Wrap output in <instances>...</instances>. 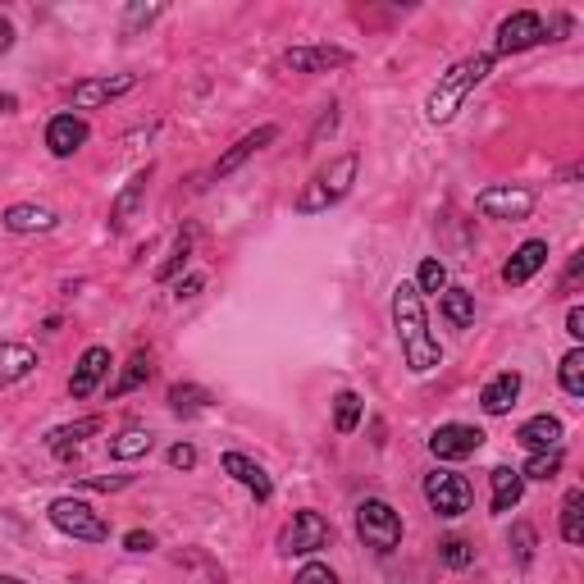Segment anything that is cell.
<instances>
[{
  "label": "cell",
  "mask_w": 584,
  "mask_h": 584,
  "mask_svg": "<svg viewBox=\"0 0 584 584\" xmlns=\"http://www.w3.org/2000/svg\"><path fill=\"white\" fill-rule=\"evenodd\" d=\"M357 169H361L357 151H343V156H334L324 169H315L311 183L297 196V215H324L329 206H338V201L351 192V183H357Z\"/></svg>",
  "instance_id": "3"
},
{
  "label": "cell",
  "mask_w": 584,
  "mask_h": 584,
  "mask_svg": "<svg viewBox=\"0 0 584 584\" xmlns=\"http://www.w3.org/2000/svg\"><path fill=\"white\" fill-rule=\"evenodd\" d=\"M293 584H338V571L329 567V562H307V567L293 575Z\"/></svg>",
  "instance_id": "38"
},
{
  "label": "cell",
  "mask_w": 584,
  "mask_h": 584,
  "mask_svg": "<svg viewBox=\"0 0 584 584\" xmlns=\"http://www.w3.org/2000/svg\"><path fill=\"white\" fill-rule=\"evenodd\" d=\"M146 188H151V165L138 169L129 183H123V192L115 196V206H110V234H123V228L133 224V215L142 211V201H146Z\"/></svg>",
  "instance_id": "22"
},
{
  "label": "cell",
  "mask_w": 584,
  "mask_h": 584,
  "mask_svg": "<svg viewBox=\"0 0 584 584\" xmlns=\"http://www.w3.org/2000/svg\"><path fill=\"white\" fill-rule=\"evenodd\" d=\"M14 41H19V33H14V23H10L5 14H0V56H10V50H14Z\"/></svg>",
  "instance_id": "45"
},
{
  "label": "cell",
  "mask_w": 584,
  "mask_h": 584,
  "mask_svg": "<svg viewBox=\"0 0 584 584\" xmlns=\"http://www.w3.org/2000/svg\"><path fill=\"white\" fill-rule=\"evenodd\" d=\"M146 379H151V357H146V351H138V357H133L129 366H123V374H119V384L110 389V397H129V393H138V389L146 384Z\"/></svg>",
  "instance_id": "34"
},
{
  "label": "cell",
  "mask_w": 584,
  "mask_h": 584,
  "mask_svg": "<svg viewBox=\"0 0 584 584\" xmlns=\"http://www.w3.org/2000/svg\"><path fill=\"white\" fill-rule=\"evenodd\" d=\"M133 485V475H87L83 479V489H96V493H119V489H129Z\"/></svg>",
  "instance_id": "40"
},
{
  "label": "cell",
  "mask_w": 584,
  "mask_h": 584,
  "mask_svg": "<svg viewBox=\"0 0 584 584\" xmlns=\"http://www.w3.org/2000/svg\"><path fill=\"white\" fill-rule=\"evenodd\" d=\"M270 142H278V123H261V129L242 133V138H238L234 146H228L219 160H215V169H211V174H215V179H228V174H238V169H242L251 156H257V151H265Z\"/></svg>",
  "instance_id": "16"
},
{
  "label": "cell",
  "mask_w": 584,
  "mask_h": 584,
  "mask_svg": "<svg viewBox=\"0 0 584 584\" xmlns=\"http://www.w3.org/2000/svg\"><path fill=\"white\" fill-rule=\"evenodd\" d=\"M0 224H5L10 234H56L60 215L50 206H37V201H19V206H10L5 215H0Z\"/></svg>",
  "instance_id": "21"
},
{
  "label": "cell",
  "mask_w": 584,
  "mask_h": 584,
  "mask_svg": "<svg viewBox=\"0 0 584 584\" xmlns=\"http://www.w3.org/2000/svg\"><path fill=\"white\" fill-rule=\"evenodd\" d=\"M535 206H539V192L521 188V183H489L475 196V211L485 219H498V224H521V219L535 215Z\"/></svg>",
  "instance_id": "8"
},
{
  "label": "cell",
  "mask_w": 584,
  "mask_h": 584,
  "mask_svg": "<svg viewBox=\"0 0 584 584\" xmlns=\"http://www.w3.org/2000/svg\"><path fill=\"white\" fill-rule=\"evenodd\" d=\"M211 406H215V393L201 389V384H174L169 389V412L174 416H201V412H211Z\"/></svg>",
  "instance_id": "26"
},
{
  "label": "cell",
  "mask_w": 584,
  "mask_h": 584,
  "mask_svg": "<svg viewBox=\"0 0 584 584\" xmlns=\"http://www.w3.org/2000/svg\"><path fill=\"white\" fill-rule=\"evenodd\" d=\"M506 548H512V557H516V567H521V571L535 567V548H539L535 525H529V521H512V535H506Z\"/></svg>",
  "instance_id": "30"
},
{
  "label": "cell",
  "mask_w": 584,
  "mask_h": 584,
  "mask_svg": "<svg viewBox=\"0 0 584 584\" xmlns=\"http://www.w3.org/2000/svg\"><path fill=\"white\" fill-rule=\"evenodd\" d=\"M529 46H544V14L535 10H516L498 23V37H493V56H521Z\"/></svg>",
  "instance_id": "11"
},
{
  "label": "cell",
  "mask_w": 584,
  "mask_h": 584,
  "mask_svg": "<svg viewBox=\"0 0 584 584\" xmlns=\"http://www.w3.org/2000/svg\"><path fill=\"white\" fill-rule=\"evenodd\" d=\"M201 288H206V274H188V278H179V288H174V297H179V301H192Z\"/></svg>",
  "instance_id": "43"
},
{
  "label": "cell",
  "mask_w": 584,
  "mask_h": 584,
  "mask_svg": "<svg viewBox=\"0 0 584 584\" xmlns=\"http://www.w3.org/2000/svg\"><path fill=\"white\" fill-rule=\"evenodd\" d=\"M219 470L228 475V479H238V485L257 498V502H270L274 498V479H270V470L261 466V462H251L247 452H224L219 456Z\"/></svg>",
  "instance_id": "14"
},
{
  "label": "cell",
  "mask_w": 584,
  "mask_h": 584,
  "mask_svg": "<svg viewBox=\"0 0 584 584\" xmlns=\"http://www.w3.org/2000/svg\"><path fill=\"white\" fill-rule=\"evenodd\" d=\"M46 516H50V525L60 529V535H69V539H79V544H106L110 539V525L100 521V512L92 502H83V498H56L46 506Z\"/></svg>",
  "instance_id": "5"
},
{
  "label": "cell",
  "mask_w": 584,
  "mask_h": 584,
  "mask_svg": "<svg viewBox=\"0 0 584 584\" xmlns=\"http://www.w3.org/2000/svg\"><path fill=\"white\" fill-rule=\"evenodd\" d=\"M151 448H156V434L142 429V425L119 429V434L110 439V456H115V462H138V456H146Z\"/></svg>",
  "instance_id": "25"
},
{
  "label": "cell",
  "mask_w": 584,
  "mask_h": 584,
  "mask_svg": "<svg viewBox=\"0 0 584 584\" xmlns=\"http://www.w3.org/2000/svg\"><path fill=\"white\" fill-rule=\"evenodd\" d=\"M412 284H416V293H420V297H425V293H443V288H448V265H443L439 257H425Z\"/></svg>",
  "instance_id": "35"
},
{
  "label": "cell",
  "mask_w": 584,
  "mask_h": 584,
  "mask_svg": "<svg viewBox=\"0 0 584 584\" xmlns=\"http://www.w3.org/2000/svg\"><path fill=\"white\" fill-rule=\"evenodd\" d=\"M521 389H525V379H521V370H498L485 389H479V406H485V416H506L516 406V397H521Z\"/></svg>",
  "instance_id": "19"
},
{
  "label": "cell",
  "mask_w": 584,
  "mask_h": 584,
  "mask_svg": "<svg viewBox=\"0 0 584 584\" xmlns=\"http://www.w3.org/2000/svg\"><path fill=\"white\" fill-rule=\"evenodd\" d=\"M562 462H567L562 448H552V452H529V462L521 466V475H525V479H557V475H562Z\"/></svg>",
  "instance_id": "33"
},
{
  "label": "cell",
  "mask_w": 584,
  "mask_h": 584,
  "mask_svg": "<svg viewBox=\"0 0 584 584\" xmlns=\"http://www.w3.org/2000/svg\"><path fill=\"white\" fill-rule=\"evenodd\" d=\"M274 548L284 552V557H315L324 548H334V525H329L320 512H311V506H301V512H293L284 521Z\"/></svg>",
  "instance_id": "4"
},
{
  "label": "cell",
  "mask_w": 584,
  "mask_h": 584,
  "mask_svg": "<svg viewBox=\"0 0 584 584\" xmlns=\"http://www.w3.org/2000/svg\"><path fill=\"white\" fill-rule=\"evenodd\" d=\"M0 584H23V580H14V575H0Z\"/></svg>",
  "instance_id": "46"
},
{
  "label": "cell",
  "mask_w": 584,
  "mask_h": 584,
  "mask_svg": "<svg viewBox=\"0 0 584 584\" xmlns=\"http://www.w3.org/2000/svg\"><path fill=\"white\" fill-rule=\"evenodd\" d=\"M334 129H338V100H329V106L320 110V119H315V129H311V146H320L324 138H334Z\"/></svg>",
  "instance_id": "39"
},
{
  "label": "cell",
  "mask_w": 584,
  "mask_h": 584,
  "mask_svg": "<svg viewBox=\"0 0 584 584\" xmlns=\"http://www.w3.org/2000/svg\"><path fill=\"white\" fill-rule=\"evenodd\" d=\"M393 329H397V343H402V361L412 374H434L443 366V347L429 334L425 297L416 293V284L393 288Z\"/></svg>",
  "instance_id": "1"
},
{
  "label": "cell",
  "mask_w": 584,
  "mask_h": 584,
  "mask_svg": "<svg viewBox=\"0 0 584 584\" xmlns=\"http://www.w3.org/2000/svg\"><path fill=\"white\" fill-rule=\"evenodd\" d=\"M288 73H334V69H347L351 64V50L347 46H334V41H315V46H288L278 56Z\"/></svg>",
  "instance_id": "10"
},
{
  "label": "cell",
  "mask_w": 584,
  "mask_h": 584,
  "mask_svg": "<svg viewBox=\"0 0 584 584\" xmlns=\"http://www.w3.org/2000/svg\"><path fill=\"white\" fill-rule=\"evenodd\" d=\"M425 502H429V512L443 516V521H456V516H466L470 506H475V489H470V479L462 470H429L425 475Z\"/></svg>",
  "instance_id": "7"
},
{
  "label": "cell",
  "mask_w": 584,
  "mask_h": 584,
  "mask_svg": "<svg viewBox=\"0 0 584 584\" xmlns=\"http://www.w3.org/2000/svg\"><path fill=\"white\" fill-rule=\"evenodd\" d=\"M479 448H485V429L462 425V420H448L429 434V452H434L439 462H466V456H475Z\"/></svg>",
  "instance_id": "12"
},
{
  "label": "cell",
  "mask_w": 584,
  "mask_h": 584,
  "mask_svg": "<svg viewBox=\"0 0 584 584\" xmlns=\"http://www.w3.org/2000/svg\"><path fill=\"white\" fill-rule=\"evenodd\" d=\"M165 14V5H129V10H123V33H138V28H151V23H156Z\"/></svg>",
  "instance_id": "37"
},
{
  "label": "cell",
  "mask_w": 584,
  "mask_h": 584,
  "mask_svg": "<svg viewBox=\"0 0 584 584\" xmlns=\"http://www.w3.org/2000/svg\"><path fill=\"white\" fill-rule=\"evenodd\" d=\"M493 73V56L489 50H479V56H466V60H456L443 79H439V87L429 92V100H425V119L429 123H452L456 119V110L466 106V96L485 83Z\"/></svg>",
  "instance_id": "2"
},
{
  "label": "cell",
  "mask_w": 584,
  "mask_h": 584,
  "mask_svg": "<svg viewBox=\"0 0 584 584\" xmlns=\"http://www.w3.org/2000/svg\"><path fill=\"white\" fill-rule=\"evenodd\" d=\"M567 334H571L575 347H580V338H584V307H571V311H567Z\"/></svg>",
  "instance_id": "44"
},
{
  "label": "cell",
  "mask_w": 584,
  "mask_h": 584,
  "mask_svg": "<svg viewBox=\"0 0 584 584\" xmlns=\"http://www.w3.org/2000/svg\"><path fill=\"white\" fill-rule=\"evenodd\" d=\"M361 416H366V402L351 393V389H343V393L334 397V429H338V434H357Z\"/></svg>",
  "instance_id": "31"
},
{
  "label": "cell",
  "mask_w": 584,
  "mask_h": 584,
  "mask_svg": "<svg viewBox=\"0 0 584 584\" xmlns=\"http://www.w3.org/2000/svg\"><path fill=\"white\" fill-rule=\"evenodd\" d=\"M87 138H92L87 119H83V115H73V110H64V115H56V119L46 123V151H50L56 160L79 156V151L87 146Z\"/></svg>",
  "instance_id": "13"
},
{
  "label": "cell",
  "mask_w": 584,
  "mask_h": 584,
  "mask_svg": "<svg viewBox=\"0 0 584 584\" xmlns=\"http://www.w3.org/2000/svg\"><path fill=\"white\" fill-rule=\"evenodd\" d=\"M557 384L567 397H584V347H571L562 366H557Z\"/></svg>",
  "instance_id": "32"
},
{
  "label": "cell",
  "mask_w": 584,
  "mask_h": 584,
  "mask_svg": "<svg viewBox=\"0 0 584 584\" xmlns=\"http://www.w3.org/2000/svg\"><path fill=\"white\" fill-rule=\"evenodd\" d=\"M192 247H196V224H183V228H179V238H174V247H169V257L156 265V284H169V278L188 265Z\"/></svg>",
  "instance_id": "28"
},
{
  "label": "cell",
  "mask_w": 584,
  "mask_h": 584,
  "mask_svg": "<svg viewBox=\"0 0 584 584\" xmlns=\"http://www.w3.org/2000/svg\"><path fill=\"white\" fill-rule=\"evenodd\" d=\"M169 466H174V470H192V466H196V448H192V443H174V448H169Z\"/></svg>",
  "instance_id": "41"
},
{
  "label": "cell",
  "mask_w": 584,
  "mask_h": 584,
  "mask_svg": "<svg viewBox=\"0 0 584 584\" xmlns=\"http://www.w3.org/2000/svg\"><path fill=\"white\" fill-rule=\"evenodd\" d=\"M557 529H562V539H567L571 548L584 544V489H571V493L562 498V521H557Z\"/></svg>",
  "instance_id": "29"
},
{
  "label": "cell",
  "mask_w": 584,
  "mask_h": 584,
  "mask_svg": "<svg viewBox=\"0 0 584 584\" xmlns=\"http://www.w3.org/2000/svg\"><path fill=\"white\" fill-rule=\"evenodd\" d=\"M516 443H521L525 452H552V448L567 443V425L557 420V416H548V412H539V416H529V420L516 429Z\"/></svg>",
  "instance_id": "18"
},
{
  "label": "cell",
  "mask_w": 584,
  "mask_h": 584,
  "mask_svg": "<svg viewBox=\"0 0 584 584\" xmlns=\"http://www.w3.org/2000/svg\"><path fill=\"white\" fill-rule=\"evenodd\" d=\"M439 557H443V567H448V571H466V567H475V548H470L466 539H456V535L439 544Z\"/></svg>",
  "instance_id": "36"
},
{
  "label": "cell",
  "mask_w": 584,
  "mask_h": 584,
  "mask_svg": "<svg viewBox=\"0 0 584 584\" xmlns=\"http://www.w3.org/2000/svg\"><path fill=\"white\" fill-rule=\"evenodd\" d=\"M123 548L129 552H151L156 548V535H151V529H129V535H123Z\"/></svg>",
  "instance_id": "42"
},
{
  "label": "cell",
  "mask_w": 584,
  "mask_h": 584,
  "mask_svg": "<svg viewBox=\"0 0 584 584\" xmlns=\"http://www.w3.org/2000/svg\"><path fill=\"white\" fill-rule=\"evenodd\" d=\"M489 489H493V498H489L493 516H506V512H516L521 498H525V475L516 466H493L489 470Z\"/></svg>",
  "instance_id": "23"
},
{
  "label": "cell",
  "mask_w": 584,
  "mask_h": 584,
  "mask_svg": "<svg viewBox=\"0 0 584 584\" xmlns=\"http://www.w3.org/2000/svg\"><path fill=\"white\" fill-rule=\"evenodd\" d=\"M402 512L393 502H384V498H366V502H357V535H361V544L366 548H374V552H393L397 544H402Z\"/></svg>",
  "instance_id": "6"
},
{
  "label": "cell",
  "mask_w": 584,
  "mask_h": 584,
  "mask_svg": "<svg viewBox=\"0 0 584 584\" xmlns=\"http://www.w3.org/2000/svg\"><path fill=\"white\" fill-rule=\"evenodd\" d=\"M544 265H548V242H544V238H529V242H521V247L512 251V257H506L502 284H506V288H525Z\"/></svg>",
  "instance_id": "17"
},
{
  "label": "cell",
  "mask_w": 584,
  "mask_h": 584,
  "mask_svg": "<svg viewBox=\"0 0 584 584\" xmlns=\"http://www.w3.org/2000/svg\"><path fill=\"white\" fill-rule=\"evenodd\" d=\"M439 311H443V320L452 329H470L475 324V293L470 288H443Z\"/></svg>",
  "instance_id": "27"
},
{
  "label": "cell",
  "mask_w": 584,
  "mask_h": 584,
  "mask_svg": "<svg viewBox=\"0 0 584 584\" xmlns=\"http://www.w3.org/2000/svg\"><path fill=\"white\" fill-rule=\"evenodd\" d=\"M33 370H37V351L28 343H0V389L28 379Z\"/></svg>",
  "instance_id": "24"
},
{
  "label": "cell",
  "mask_w": 584,
  "mask_h": 584,
  "mask_svg": "<svg viewBox=\"0 0 584 584\" xmlns=\"http://www.w3.org/2000/svg\"><path fill=\"white\" fill-rule=\"evenodd\" d=\"M100 429H106V420H100V416H83V420H73V425L50 429V434H46V448L56 452L60 462H73V456H79V448H83V439L100 434Z\"/></svg>",
  "instance_id": "20"
},
{
  "label": "cell",
  "mask_w": 584,
  "mask_h": 584,
  "mask_svg": "<svg viewBox=\"0 0 584 584\" xmlns=\"http://www.w3.org/2000/svg\"><path fill=\"white\" fill-rule=\"evenodd\" d=\"M138 83H142V73H100V79H83V83H73L69 106H73V115L79 110H100V106H110V100L129 96Z\"/></svg>",
  "instance_id": "9"
},
{
  "label": "cell",
  "mask_w": 584,
  "mask_h": 584,
  "mask_svg": "<svg viewBox=\"0 0 584 584\" xmlns=\"http://www.w3.org/2000/svg\"><path fill=\"white\" fill-rule=\"evenodd\" d=\"M110 347H100V343H92L83 357H79V366H73V374H69V397L73 402H83V397H92L96 389H100V379L110 374Z\"/></svg>",
  "instance_id": "15"
}]
</instances>
